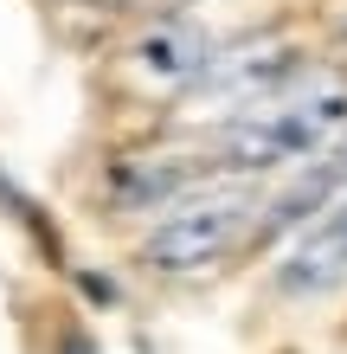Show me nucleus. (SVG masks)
Listing matches in <instances>:
<instances>
[{"instance_id":"nucleus-6","label":"nucleus","mask_w":347,"mask_h":354,"mask_svg":"<svg viewBox=\"0 0 347 354\" xmlns=\"http://www.w3.org/2000/svg\"><path fill=\"white\" fill-rule=\"evenodd\" d=\"M341 194H347V136H341L321 161H309L296 187H283V194L270 200V213H264V232H296V225H309L321 206H335Z\"/></svg>"},{"instance_id":"nucleus-5","label":"nucleus","mask_w":347,"mask_h":354,"mask_svg":"<svg viewBox=\"0 0 347 354\" xmlns=\"http://www.w3.org/2000/svg\"><path fill=\"white\" fill-rule=\"evenodd\" d=\"M212 39L206 26H193V19H155L148 32L129 46V71H135V84H148V91H180L187 97L199 77L212 71Z\"/></svg>"},{"instance_id":"nucleus-2","label":"nucleus","mask_w":347,"mask_h":354,"mask_svg":"<svg viewBox=\"0 0 347 354\" xmlns=\"http://www.w3.org/2000/svg\"><path fill=\"white\" fill-rule=\"evenodd\" d=\"M264 206L244 180H206L199 194L174 200L148 232H141V264L155 277H193V270H212L219 258H232L244 239L264 225Z\"/></svg>"},{"instance_id":"nucleus-3","label":"nucleus","mask_w":347,"mask_h":354,"mask_svg":"<svg viewBox=\"0 0 347 354\" xmlns=\"http://www.w3.org/2000/svg\"><path fill=\"white\" fill-rule=\"evenodd\" d=\"M296 71H302V58H296L290 39H251L238 52H219L212 71L187 91V116L193 122H238L257 103L283 97L296 84Z\"/></svg>"},{"instance_id":"nucleus-4","label":"nucleus","mask_w":347,"mask_h":354,"mask_svg":"<svg viewBox=\"0 0 347 354\" xmlns=\"http://www.w3.org/2000/svg\"><path fill=\"white\" fill-rule=\"evenodd\" d=\"M347 283V194L321 206L309 225H296L277 252V290L283 297H328Z\"/></svg>"},{"instance_id":"nucleus-1","label":"nucleus","mask_w":347,"mask_h":354,"mask_svg":"<svg viewBox=\"0 0 347 354\" xmlns=\"http://www.w3.org/2000/svg\"><path fill=\"white\" fill-rule=\"evenodd\" d=\"M347 136V77L341 71H309L283 97L257 103L212 142V174L219 180H251V174H283L309 168Z\"/></svg>"}]
</instances>
